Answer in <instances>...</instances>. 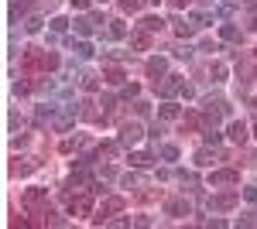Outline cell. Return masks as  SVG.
<instances>
[{
  "label": "cell",
  "instance_id": "obj_51",
  "mask_svg": "<svg viewBox=\"0 0 257 229\" xmlns=\"http://www.w3.org/2000/svg\"><path fill=\"white\" fill-rule=\"evenodd\" d=\"M172 4H175V7H185V4H189V0H172Z\"/></svg>",
  "mask_w": 257,
  "mask_h": 229
},
{
  "label": "cell",
  "instance_id": "obj_16",
  "mask_svg": "<svg viewBox=\"0 0 257 229\" xmlns=\"http://www.w3.org/2000/svg\"><path fill=\"white\" fill-rule=\"evenodd\" d=\"M172 28H175V35H182V38H189V35H192V31H196V24H185V21L178 18H172Z\"/></svg>",
  "mask_w": 257,
  "mask_h": 229
},
{
  "label": "cell",
  "instance_id": "obj_32",
  "mask_svg": "<svg viewBox=\"0 0 257 229\" xmlns=\"http://www.w3.org/2000/svg\"><path fill=\"white\" fill-rule=\"evenodd\" d=\"M144 185V174H123V188H141Z\"/></svg>",
  "mask_w": 257,
  "mask_h": 229
},
{
  "label": "cell",
  "instance_id": "obj_28",
  "mask_svg": "<svg viewBox=\"0 0 257 229\" xmlns=\"http://www.w3.org/2000/svg\"><path fill=\"white\" fill-rule=\"evenodd\" d=\"M158 154L165 157V161H178V147H175V144H161Z\"/></svg>",
  "mask_w": 257,
  "mask_h": 229
},
{
  "label": "cell",
  "instance_id": "obj_22",
  "mask_svg": "<svg viewBox=\"0 0 257 229\" xmlns=\"http://www.w3.org/2000/svg\"><path fill=\"white\" fill-rule=\"evenodd\" d=\"M62 62H59V55H55V52H45V55H41V69H45V72H48V69H59Z\"/></svg>",
  "mask_w": 257,
  "mask_h": 229
},
{
  "label": "cell",
  "instance_id": "obj_34",
  "mask_svg": "<svg viewBox=\"0 0 257 229\" xmlns=\"http://www.w3.org/2000/svg\"><path fill=\"white\" fill-rule=\"evenodd\" d=\"M82 89H86V93H96V86H99V82H96V76H86V72H82Z\"/></svg>",
  "mask_w": 257,
  "mask_h": 229
},
{
  "label": "cell",
  "instance_id": "obj_26",
  "mask_svg": "<svg viewBox=\"0 0 257 229\" xmlns=\"http://www.w3.org/2000/svg\"><path fill=\"white\" fill-rule=\"evenodd\" d=\"M161 24H165V21H161V18H155V14L141 21V28H144V31H151V35H155V31H161Z\"/></svg>",
  "mask_w": 257,
  "mask_h": 229
},
{
  "label": "cell",
  "instance_id": "obj_19",
  "mask_svg": "<svg viewBox=\"0 0 257 229\" xmlns=\"http://www.w3.org/2000/svg\"><path fill=\"white\" fill-rule=\"evenodd\" d=\"M72 48H76V55H79V58H93V55H96V48H93L89 41H72Z\"/></svg>",
  "mask_w": 257,
  "mask_h": 229
},
{
  "label": "cell",
  "instance_id": "obj_4",
  "mask_svg": "<svg viewBox=\"0 0 257 229\" xmlns=\"http://www.w3.org/2000/svg\"><path fill=\"white\" fill-rule=\"evenodd\" d=\"M165 72H168V58H165V55L148 58V76L155 79V86H158V79H165Z\"/></svg>",
  "mask_w": 257,
  "mask_h": 229
},
{
  "label": "cell",
  "instance_id": "obj_14",
  "mask_svg": "<svg viewBox=\"0 0 257 229\" xmlns=\"http://www.w3.org/2000/svg\"><path fill=\"white\" fill-rule=\"evenodd\" d=\"M219 38H223V41H240V28H237V24H230V21L219 24Z\"/></svg>",
  "mask_w": 257,
  "mask_h": 229
},
{
  "label": "cell",
  "instance_id": "obj_45",
  "mask_svg": "<svg viewBox=\"0 0 257 229\" xmlns=\"http://www.w3.org/2000/svg\"><path fill=\"white\" fill-rule=\"evenodd\" d=\"M120 7H123V11H138L141 0H120Z\"/></svg>",
  "mask_w": 257,
  "mask_h": 229
},
{
  "label": "cell",
  "instance_id": "obj_49",
  "mask_svg": "<svg viewBox=\"0 0 257 229\" xmlns=\"http://www.w3.org/2000/svg\"><path fill=\"white\" fill-rule=\"evenodd\" d=\"M106 58H110V62H123V58H127V52H110Z\"/></svg>",
  "mask_w": 257,
  "mask_h": 229
},
{
  "label": "cell",
  "instance_id": "obj_48",
  "mask_svg": "<svg viewBox=\"0 0 257 229\" xmlns=\"http://www.w3.org/2000/svg\"><path fill=\"white\" fill-rule=\"evenodd\" d=\"M148 134H151V137H155V140H158V137L165 134V127H161V123H155V127H151V130H148Z\"/></svg>",
  "mask_w": 257,
  "mask_h": 229
},
{
  "label": "cell",
  "instance_id": "obj_42",
  "mask_svg": "<svg viewBox=\"0 0 257 229\" xmlns=\"http://www.w3.org/2000/svg\"><path fill=\"white\" fill-rule=\"evenodd\" d=\"M65 28H69V21H65V18H55V21H52V31H65Z\"/></svg>",
  "mask_w": 257,
  "mask_h": 229
},
{
  "label": "cell",
  "instance_id": "obj_30",
  "mask_svg": "<svg viewBox=\"0 0 257 229\" xmlns=\"http://www.w3.org/2000/svg\"><path fill=\"white\" fill-rule=\"evenodd\" d=\"M86 181H89V174H86V171H72V178H69L65 188H79V185H86Z\"/></svg>",
  "mask_w": 257,
  "mask_h": 229
},
{
  "label": "cell",
  "instance_id": "obj_29",
  "mask_svg": "<svg viewBox=\"0 0 257 229\" xmlns=\"http://www.w3.org/2000/svg\"><path fill=\"white\" fill-rule=\"evenodd\" d=\"M82 144H86L82 137H69V140H62V154H72L76 147H82Z\"/></svg>",
  "mask_w": 257,
  "mask_h": 229
},
{
  "label": "cell",
  "instance_id": "obj_40",
  "mask_svg": "<svg viewBox=\"0 0 257 229\" xmlns=\"http://www.w3.org/2000/svg\"><path fill=\"white\" fill-rule=\"evenodd\" d=\"M99 106H103V113H110V110L117 106V99H113V96H103V99H99Z\"/></svg>",
  "mask_w": 257,
  "mask_h": 229
},
{
  "label": "cell",
  "instance_id": "obj_35",
  "mask_svg": "<svg viewBox=\"0 0 257 229\" xmlns=\"http://www.w3.org/2000/svg\"><path fill=\"white\" fill-rule=\"evenodd\" d=\"M202 137H206V144H219V140H223V134H219L216 127H206V134H202Z\"/></svg>",
  "mask_w": 257,
  "mask_h": 229
},
{
  "label": "cell",
  "instance_id": "obj_1",
  "mask_svg": "<svg viewBox=\"0 0 257 229\" xmlns=\"http://www.w3.org/2000/svg\"><path fill=\"white\" fill-rule=\"evenodd\" d=\"M141 137H144V127H141L138 120H127V123L120 127V144H123V147H131V144H138Z\"/></svg>",
  "mask_w": 257,
  "mask_h": 229
},
{
  "label": "cell",
  "instance_id": "obj_12",
  "mask_svg": "<svg viewBox=\"0 0 257 229\" xmlns=\"http://www.w3.org/2000/svg\"><path fill=\"white\" fill-rule=\"evenodd\" d=\"M226 134H230V140H233V144H243V140H247V123H243V120H233Z\"/></svg>",
  "mask_w": 257,
  "mask_h": 229
},
{
  "label": "cell",
  "instance_id": "obj_50",
  "mask_svg": "<svg viewBox=\"0 0 257 229\" xmlns=\"http://www.w3.org/2000/svg\"><path fill=\"white\" fill-rule=\"evenodd\" d=\"M72 7H76V11H86V7H89V0H72Z\"/></svg>",
  "mask_w": 257,
  "mask_h": 229
},
{
  "label": "cell",
  "instance_id": "obj_41",
  "mask_svg": "<svg viewBox=\"0 0 257 229\" xmlns=\"http://www.w3.org/2000/svg\"><path fill=\"white\" fill-rule=\"evenodd\" d=\"M99 178H103V181H113V178H117V168H110V164H106V168L99 171Z\"/></svg>",
  "mask_w": 257,
  "mask_h": 229
},
{
  "label": "cell",
  "instance_id": "obj_36",
  "mask_svg": "<svg viewBox=\"0 0 257 229\" xmlns=\"http://www.w3.org/2000/svg\"><path fill=\"white\" fill-rule=\"evenodd\" d=\"M240 226H257V212H254V209L243 212V215H240Z\"/></svg>",
  "mask_w": 257,
  "mask_h": 229
},
{
  "label": "cell",
  "instance_id": "obj_39",
  "mask_svg": "<svg viewBox=\"0 0 257 229\" xmlns=\"http://www.w3.org/2000/svg\"><path fill=\"white\" fill-rule=\"evenodd\" d=\"M243 198H247L250 205H257V185H247V188H243Z\"/></svg>",
  "mask_w": 257,
  "mask_h": 229
},
{
  "label": "cell",
  "instance_id": "obj_13",
  "mask_svg": "<svg viewBox=\"0 0 257 229\" xmlns=\"http://www.w3.org/2000/svg\"><path fill=\"white\" fill-rule=\"evenodd\" d=\"M35 171V161H31V157H21L18 164H11V174H14V178H24V174H31Z\"/></svg>",
  "mask_w": 257,
  "mask_h": 229
},
{
  "label": "cell",
  "instance_id": "obj_54",
  "mask_svg": "<svg viewBox=\"0 0 257 229\" xmlns=\"http://www.w3.org/2000/svg\"><path fill=\"white\" fill-rule=\"evenodd\" d=\"M254 137H257V127H254Z\"/></svg>",
  "mask_w": 257,
  "mask_h": 229
},
{
  "label": "cell",
  "instance_id": "obj_44",
  "mask_svg": "<svg viewBox=\"0 0 257 229\" xmlns=\"http://www.w3.org/2000/svg\"><path fill=\"white\" fill-rule=\"evenodd\" d=\"M216 14H219V18H230V14H233V4H219Z\"/></svg>",
  "mask_w": 257,
  "mask_h": 229
},
{
  "label": "cell",
  "instance_id": "obj_23",
  "mask_svg": "<svg viewBox=\"0 0 257 229\" xmlns=\"http://www.w3.org/2000/svg\"><path fill=\"white\" fill-rule=\"evenodd\" d=\"M31 7V0H11V21H18V14H24Z\"/></svg>",
  "mask_w": 257,
  "mask_h": 229
},
{
  "label": "cell",
  "instance_id": "obj_47",
  "mask_svg": "<svg viewBox=\"0 0 257 229\" xmlns=\"http://www.w3.org/2000/svg\"><path fill=\"white\" fill-rule=\"evenodd\" d=\"M134 113H138V116H148V103H134Z\"/></svg>",
  "mask_w": 257,
  "mask_h": 229
},
{
  "label": "cell",
  "instance_id": "obj_3",
  "mask_svg": "<svg viewBox=\"0 0 257 229\" xmlns=\"http://www.w3.org/2000/svg\"><path fill=\"white\" fill-rule=\"evenodd\" d=\"M237 181H240V171H233V168H223V171L209 174V185L213 188H219V185H237Z\"/></svg>",
  "mask_w": 257,
  "mask_h": 229
},
{
  "label": "cell",
  "instance_id": "obj_5",
  "mask_svg": "<svg viewBox=\"0 0 257 229\" xmlns=\"http://www.w3.org/2000/svg\"><path fill=\"white\" fill-rule=\"evenodd\" d=\"M76 116H79L76 106H62V113L55 116V123H52V127H55V130H69V127L76 123Z\"/></svg>",
  "mask_w": 257,
  "mask_h": 229
},
{
  "label": "cell",
  "instance_id": "obj_11",
  "mask_svg": "<svg viewBox=\"0 0 257 229\" xmlns=\"http://www.w3.org/2000/svg\"><path fill=\"white\" fill-rule=\"evenodd\" d=\"M213 161H219V151H213V144L202 147V151H196V164H199V168H209Z\"/></svg>",
  "mask_w": 257,
  "mask_h": 229
},
{
  "label": "cell",
  "instance_id": "obj_9",
  "mask_svg": "<svg viewBox=\"0 0 257 229\" xmlns=\"http://www.w3.org/2000/svg\"><path fill=\"white\" fill-rule=\"evenodd\" d=\"M233 205H237V191H230V195H219V198H209V209H216V212L233 209Z\"/></svg>",
  "mask_w": 257,
  "mask_h": 229
},
{
  "label": "cell",
  "instance_id": "obj_43",
  "mask_svg": "<svg viewBox=\"0 0 257 229\" xmlns=\"http://www.w3.org/2000/svg\"><path fill=\"white\" fill-rule=\"evenodd\" d=\"M172 55H175V58H192V48H189V45H185V48H175V52H172Z\"/></svg>",
  "mask_w": 257,
  "mask_h": 229
},
{
  "label": "cell",
  "instance_id": "obj_55",
  "mask_svg": "<svg viewBox=\"0 0 257 229\" xmlns=\"http://www.w3.org/2000/svg\"><path fill=\"white\" fill-rule=\"evenodd\" d=\"M99 4H106V0H99Z\"/></svg>",
  "mask_w": 257,
  "mask_h": 229
},
{
  "label": "cell",
  "instance_id": "obj_33",
  "mask_svg": "<svg viewBox=\"0 0 257 229\" xmlns=\"http://www.w3.org/2000/svg\"><path fill=\"white\" fill-rule=\"evenodd\" d=\"M178 181H182V185H189V191H192V188L199 185V178H196L192 171H178Z\"/></svg>",
  "mask_w": 257,
  "mask_h": 229
},
{
  "label": "cell",
  "instance_id": "obj_46",
  "mask_svg": "<svg viewBox=\"0 0 257 229\" xmlns=\"http://www.w3.org/2000/svg\"><path fill=\"white\" fill-rule=\"evenodd\" d=\"M28 89H31L28 82H14V93H18V96H24V93H28Z\"/></svg>",
  "mask_w": 257,
  "mask_h": 229
},
{
  "label": "cell",
  "instance_id": "obj_7",
  "mask_svg": "<svg viewBox=\"0 0 257 229\" xmlns=\"http://www.w3.org/2000/svg\"><path fill=\"white\" fill-rule=\"evenodd\" d=\"M69 209L79 212V215H89V212H93V198H89V195H76V198L69 195Z\"/></svg>",
  "mask_w": 257,
  "mask_h": 229
},
{
  "label": "cell",
  "instance_id": "obj_31",
  "mask_svg": "<svg viewBox=\"0 0 257 229\" xmlns=\"http://www.w3.org/2000/svg\"><path fill=\"white\" fill-rule=\"evenodd\" d=\"M189 24H196V28H206V24H209V14H202V11H192V14H189Z\"/></svg>",
  "mask_w": 257,
  "mask_h": 229
},
{
  "label": "cell",
  "instance_id": "obj_2",
  "mask_svg": "<svg viewBox=\"0 0 257 229\" xmlns=\"http://www.w3.org/2000/svg\"><path fill=\"white\" fill-rule=\"evenodd\" d=\"M120 209H123V198H106V202L99 205V212L93 215V222H96V226H103V222H110V215H117Z\"/></svg>",
  "mask_w": 257,
  "mask_h": 229
},
{
  "label": "cell",
  "instance_id": "obj_21",
  "mask_svg": "<svg viewBox=\"0 0 257 229\" xmlns=\"http://www.w3.org/2000/svg\"><path fill=\"white\" fill-rule=\"evenodd\" d=\"M123 69H120V65H110V69H106V82H110V86H120V82H123Z\"/></svg>",
  "mask_w": 257,
  "mask_h": 229
},
{
  "label": "cell",
  "instance_id": "obj_20",
  "mask_svg": "<svg viewBox=\"0 0 257 229\" xmlns=\"http://www.w3.org/2000/svg\"><path fill=\"white\" fill-rule=\"evenodd\" d=\"M148 35H151V31H134V38H131V45H134L138 52H144V48L151 45V38H148Z\"/></svg>",
  "mask_w": 257,
  "mask_h": 229
},
{
  "label": "cell",
  "instance_id": "obj_10",
  "mask_svg": "<svg viewBox=\"0 0 257 229\" xmlns=\"http://www.w3.org/2000/svg\"><path fill=\"white\" fill-rule=\"evenodd\" d=\"M165 215H189V202L185 198H172V202H165Z\"/></svg>",
  "mask_w": 257,
  "mask_h": 229
},
{
  "label": "cell",
  "instance_id": "obj_53",
  "mask_svg": "<svg viewBox=\"0 0 257 229\" xmlns=\"http://www.w3.org/2000/svg\"><path fill=\"white\" fill-rule=\"evenodd\" d=\"M250 7H254V11H257V0H250Z\"/></svg>",
  "mask_w": 257,
  "mask_h": 229
},
{
  "label": "cell",
  "instance_id": "obj_25",
  "mask_svg": "<svg viewBox=\"0 0 257 229\" xmlns=\"http://www.w3.org/2000/svg\"><path fill=\"white\" fill-rule=\"evenodd\" d=\"M41 24H45V21H41L38 14H31V18L24 21V31H28V35H38V31H41Z\"/></svg>",
  "mask_w": 257,
  "mask_h": 229
},
{
  "label": "cell",
  "instance_id": "obj_6",
  "mask_svg": "<svg viewBox=\"0 0 257 229\" xmlns=\"http://www.w3.org/2000/svg\"><path fill=\"white\" fill-rule=\"evenodd\" d=\"M45 195H48V188H28L21 195V205H24V209H38L41 202H45Z\"/></svg>",
  "mask_w": 257,
  "mask_h": 229
},
{
  "label": "cell",
  "instance_id": "obj_37",
  "mask_svg": "<svg viewBox=\"0 0 257 229\" xmlns=\"http://www.w3.org/2000/svg\"><path fill=\"white\" fill-rule=\"evenodd\" d=\"M138 93H141V86H134V82H131V86H123V93H120V99H134Z\"/></svg>",
  "mask_w": 257,
  "mask_h": 229
},
{
  "label": "cell",
  "instance_id": "obj_38",
  "mask_svg": "<svg viewBox=\"0 0 257 229\" xmlns=\"http://www.w3.org/2000/svg\"><path fill=\"white\" fill-rule=\"evenodd\" d=\"M213 79H216V82H223V79H226V65H223V62H216V65H213Z\"/></svg>",
  "mask_w": 257,
  "mask_h": 229
},
{
  "label": "cell",
  "instance_id": "obj_27",
  "mask_svg": "<svg viewBox=\"0 0 257 229\" xmlns=\"http://www.w3.org/2000/svg\"><path fill=\"white\" fill-rule=\"evenodd\" d=\"M52 113H55V106H38V113H35V127H41L45 120H52Z\"/></svg>",
  "mask_w": 257,
  "mask_h": 229
},
{
  "label": "cell",
  "instance_id": "obj_52",
  "mask_svg": "<svg viewBox=\"0 0 257 229\" xmlns=\"http://www.w3.org/2000/svg\"><path fill=\"white\" fill-rule=\"evenodd\" d=\"M148 4H155V7H158V4H161V0H148Z\"/></svg>",
  "mask_w": 257,
  "mask_h": 229
},
{
  "label": "cell",
  "instance_id": "obj_18",
  "mask_svg": "<svg viewBox=\"0 0 257 229\" xmlns=\"http://www.w3.org/2000/svg\"><path fill=\"white\" fill-rule=\"evenodd\" d=\"M158 116H161V120H175V116H178V106L172 103V99H165V103L158 106Z\"/></svg>",
  "mask_w": 257,
  "mask_h": 229
},
{
  "label": "cell",
  "instance_id": "obj_17",
  "mask_svg": "<svg viewBox=\"0 0 257 229\" xmlns=\"http://www.w3.org/2000/svg\"><path fill=\"white\" fill-rule=\"evenodd\" d=\"M93 31H96V24H93V18H79V21H76V35H79V38H86V35H93Z\"/></svg>",
  "mask_w": 257,
  "mask_h": 229
},
{
  "label": "cell",
  "instance_id": "obj_8",
  "mask_svg": "<svg viewBox=\"0 0 257 229\" xmlns=\"http://www.w3.org/2000/svg\"><path fill=\"white\" fill-rule=\"evenodd\" d=\"M158 93L165 96V99H172L175 93H182V82H178V76H165V79H161V86H158Z\"/></svg>",
  "mask_w": 257,
  "mask_h": 229
},
{
  "label": "cell",
  "instance_id": "obj_15",
  "mask_svg": "<svg viewBox=\"0 0 257 229\" xmlns=\"http://www.w3.org/2000/svg\"><path fill=\"white\" fill-rule=\"evenodd\" d=\"M106 35H110L113 41H120L123 35H127V24H123L120 18H113V21H110V28H106Z\"/></svg>",
  "mask_w": 257,
  "mask_h": 229
},
{
  "label": "cell",
  "instance_id": "obj_24",
  "mask_svg": "<svg viewBox=\"0 0 257 229\" xmlns=\"http://www.w3.org/2000/svg\"><path fill=\"white\" fill-rule=\"evenodd\" d=\"M151 161H155V157H151V154H144V151L131 154V164H134V168H148V164H151Z\"/></svg>",
  "mask_w": 257,
  "mask_h": 229
}]
</instances>
